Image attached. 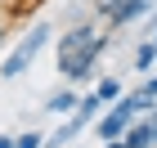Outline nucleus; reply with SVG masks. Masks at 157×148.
<instances>
[{"label": "nucleus", "mask_w": 157, "mask_h": 148, "mask_svg": "<svg viewBox=\"0 0 157 148\" xmlns=\"http://www.w3.org/2000/svg\"><path fill=\"white\" fill-rule=\"evenodd\" d=\"M49 36H54V27H49V23H36L23 40H18V45L9 49V54H5V63H0V81H13V76H23L27 67L36 63V54L45 49V40H49Z\"/></svg>", "instance_id": "nucleus-2"}, {"label": "nucleus", "mask_w": 157, "mask_h": 148, "mask_svg": "<svg viewBox=\"0 0 157 148\" xmlns=\"http://www.w3.org/2000/svg\"><path fill=\"white\" fill-rule=\"evenodd\" d=\"M153 45H157V32H153Z\"/></svg>", "instance_id": "nucleus-15"}, {"label": "nucleus", "mask_w": 157, "mask_h": 148, "mask_svg": "<svg viewBox=\"0 0 157 148\" xmlns=\"http://www.w3.org/2000/svg\"><path fill=\"white\" fill-rule=\"evenodd\" d=\"M153 59H157V45H153V40H144V45L135 49V67H139V72H148V67H153Z\"/></svg>", "instance_id": "nucleus-8"}, {"label": "nucleus", "mask_w": 157, "mask_h": 148, "mask_svg": "<svg viewBox=\"0 0 157 148\" xmlns=\"http://www.w3.org/2000/svg\"><path fill=\"white\" fill-rule=\"evenodd\" d=\"M121 144H126V148H153L157 135H153V126H148V117H144V121H130V130L121 135Z\"/></svg>", "instance_id": "nucleus-5"}, {"label": "nucleus", "mask_w": 157, "mask_h": 148, "mask_svg": "<svg viewBox=\"0 0 157 148\" xmlns=\"http://www.w3.org/2000/svg\"><path fill=\"white\" fill-rule=\"evenodd\" d=\"M94 94L103 99V103H117V99L126 94V90H121V81H117V76H103V81L94 85Z\"/></svg>", "instance_id": "nucleus-7"}, {"label": "nucleus", "mask_w": 157, "mask_h": 148, "mask_svg": "<svg viewBox=\"0 0 157 148\" xmlns=\"http://www.w3.org/2000/svg\"><path fill=\"white\" fill-rule=\"evenodd\" d=\"M76 103H81V94H76V90H54V94L45 99V108L54 112V117H72Z\"/></svg>", "instance_id": "nucleus-6"}, {"label": "nucleus", "mask_w": 157, "mask_h": 148, "mask_svg": "<svg viewBox=\"0 0 157 148\" xmlns=\"http://www.w3.org/2000/svg\"><path fill=\"white\" fill-rule=\"evenodd\" d=\"M112 36H103V32H94L90 23L72 27L67 36H59V72L67 76V81H85V76L94 72L99 54L108 49Z\"/></svg>", "instance_id": "nucleus-1"}, {"label": "nucleus", "mask_w": 157, "mask_h": 148, "mask_svg": "<svg viewBox=\"0 0 157 148\" xmlns=\"http://www.w3.org/2000/svg\"><path fill=\"white\" fill-rule=\"evenodd\" d=\"M148 126H153V135H157V108H153V112H148Z\"/></svg>", "instance_id": "nucleus-11"}, {"label": "nucleus", "mask_w": 157, "mask_h": 148, "mask_svg": "<svg viewBox=\"0 0 157 148\" xmlns=\"http://www.w3.org/2000/svg\"><path fill=\"white\" fill-rule=\"evenodd\" d=\"M130 121H135V117L121 108V103H108V112H99V117H94V130H99V139L108 144V139H121V135H126Z\"/></svg>", "instance_id": "nucleus-4"}, {"label": "nucleus", "mask_w": 157, "mask_h": 148, "mask_svg": "<svg viewBox=\"0 0 157 148\" xmlns=\"http://www.w3.org/2000/svg\"><path fill=\"white\" fill-rule=\"evenodd\" d=\"M0 45H5V23H0Z\"/></svg>", "instance_id": "nucleus-14"}, {"label": "nucleus", "mask_w": 157, "mask_h": 148, "mask_svg": "<svg viewBox=\"0 0 157 148\" xmlns=\"http://www.w3.org/2000/svg\"><path fill=\"white\" fill-rule=\"evenodd\" d=\"M103 148H126V144H121V139H108V144H103Z\"/></svg>", "instance_id": "nucleus-13"}, {"label": "nucleus", "mask_w": 157, "mask_h": 148, "mask_svg": "<svg viewBox=\"0 0 157 148\" xmlns=\"http://www.w3.org/2000/svg\"><path fill=\"white\" fill-rule=\"evenodd\" d=\"M0 148H13V139H9V135H0Z\"/></svg>", "instance_id": "nucleus-12"}, {"label": "nucleus", "mask_w": 157, "mask_h": 148, "mask_svg": "<svg viewBox=\"0 0 157 148\" xmlns=\"http://www.w3.org/2000/svg\"><path fill=\"white\" fill-rule=\"evenodd\" d=\"M13 148H45V135H40V130H27V135L13 139Z\"/></svg>", "instance_id": "nucleus-9"}, {"label": "nucleus", "mask_w": 157, "mask_h": 148, "mask_svg": "<svg viewBox=\"0 0 157 148\" xmlns=\"http://www.w3.org/2000/svg\"><path fill=\"white\" fill-rule=\"evenodd\" d=\"M144 94H148V99H157V76H148V81H144Z\"/></svg>", "instance_id": "nucleus-10"}, {"label": "nucleus", "mask_w": 157, "mask_h": 148, "mask_svg": "<svg viewBox=\"0 0 157 148\" xmlns=\"http://www.w3.org/2000/svg\"><path fill=\"white\" fill-rule=\"evenodd\" d=\"M99 13H103L108 27L117 32V27H130L135 18L153 13V0H99Z\"/></svg>", "instance_id": "nucleus-3"}]
</instances>
